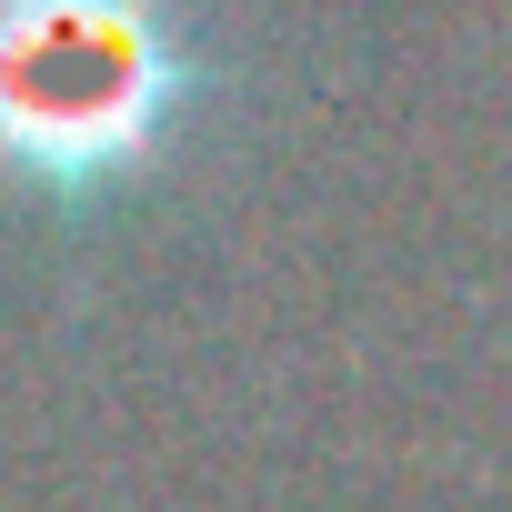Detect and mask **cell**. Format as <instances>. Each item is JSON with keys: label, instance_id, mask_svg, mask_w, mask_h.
I'll list each match as a JSON object with an SVG mask.
<instances>
[{"label": "cell", "instance_id": "obj_1", "mask_svg": "<svg viewBox=\"0 0 512 512\" xmlns=\"http://www.w3.org/2000/svg\"><path fill=\"white\" fill-rule=\"evenodd\" d=\"M161 31L121 0H0V141L101 171L111 151H141L171 71Z\"/></svg>", "mask_w": 512, "mask_h": 512}]
</instances>
